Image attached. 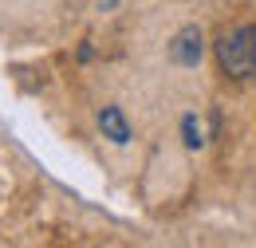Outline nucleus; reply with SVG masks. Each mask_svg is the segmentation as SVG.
I'll return each instance as SVG.
<instances>
[{
	"label": "nucleus",
	"mask_w": 256,
	"mask_h": 248,
	"mask_svg": "<svg viewBox=\"0 0 256 248\" xmlns=\"http://www.w3.org/2000/svg\"><path fill=\"white\" fill-rule=\"evenodd\" d=\"M170 56L182 63V67H197L201 56H205V36L197 24H186V28L174 36V44H170Z\"/></svg>",
	"instance_id": "2"
},
{
	"label": "nucleus",
	"mask_w": 256,
	"mask_h": 248,
	"mask_svg": "<svg viewBox=\"0 0 256 248\" xmlns=\"http://www.w3.org/2000/svg\"><path fill=\"white\" fill-rule=\"evenodd\" d=\"M98 130H102V138H110L114 146H126L130 142V122H126V114H122L118 106H102V110H98Z\"/></svg>",
	"instance_id": "3"
},
{
	"label": "nucleus",
	"mask_w": 256,
	"mask_h": 248,
	"mask_svg": "<svg viewBox=\"0 0 256 248\" xmlns=\"http://www.w3.org/2000/svg\"><path fill=\"white\" fill-rule=\"evenodd\" d=\"M217 63L228 79L256 75V24H236L217 40Z\"/></svg>",
	"instance_id": "1"
},
{
	"label": "nucleus",
	"mask_w": 256,
	"mask_h": 248,
	"mask_svg": "<svg viewBox=\"0 0 256 248\" xmlns=\"http://www.w3.org/2000/svg\"><path fill=\"white\" fill-rule=\"evenodd\" d=\"M182 142H186L190 150H201V146H205V130L197 122V114H186V118H182Z\"/></svg>",
	"instance_id": "4"
},
{
	"label": "nucleus",
	"mask_w": 256,
	"mask_h": 248,
	"mask_svg": "<svg viewBox=\"0 0 256 248\" xmlns=\"http://www.w3.org/2000/svg\"><path fill=\"white\" fill-rule=\"evenodd\" d=\"M98 8H102V12H110V8H114V4H118V0H95Z\"/></svg>",
	"instance_id": "5"
}]
</instances>
